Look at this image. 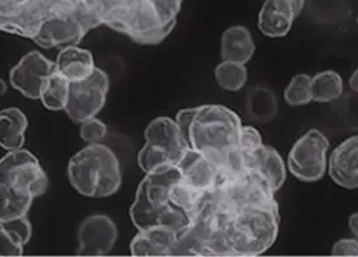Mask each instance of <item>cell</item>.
Segmentation results:
<instances>
[{
    "instance_id": "cell-1",
    "label": "cell",
    "mask_w": 358,
    "mask_h": 257,
    "mask_svg": "<svg viewBox=\"0 0 358 257\" xmlns=\"http://www.w3.org/2000/svg\"><path fill=\"white\" fill-rule=\"evenodd\" d=\"M175 122L189 147L208 156L217 167L225 155L238 147L242 122L224 105L207 103L182 109Z\"/></svg>"
},
{
    "instance_id": "cell-2",
    "label": "cell",
    "mask_w": 358,
    "mask_h": 257,
    "mask_svg": "<svg viewBox=\"0 0 358 257\" xmlns=\"http://www.w3.org/2000/svg\"><path fill=\"white\" fill-rule=\"evenodd\" d=\"M48 185V176L33 153L24 147L7 152L0 158V223L27 216Z\"/></svg>"
},
{
    "instance_id": "cell-3",
    "label": "cell",
    "mask_w": 358,
    "mask_h": 257,
    "mask_svg": "<svg viewBox=\"0 0 358 257\" xmlns=\"http://www.w3.org/2000/svg\"><path fill=\"white\" fill-rule=\"evenodd\" d=\"M178 166H167L146 173L138 184L135 200L129 208V216L137 230L166 225L179 233V237L189 228L187 212L172 206L169 200V186L180 177Z\"/></svg>"
},
{
    "instance_id": "cell-4",
    "label": "cell",
    "mask_w": 358,
    "mask_h": 257,
    "mask_svg": "<svg viewBox=\"0 0 358 257\" xmlns=\"http://www.w3.org/2000/svg\"><path fill=\"white\" fill-rule=\"evenodd\" d=\"M70 185L87 198H108L122 186L118 156L109 146L88 144L68 164Z\"/></svg>"
},
{
    "instance_id": "cell-5",
    "label": "cell",
    "mask_w": 358,
    "mask_h": 257,
    "mask_svg": "<svg viewBox=\"0 0 358 257\" xmlns=\"http://www.w3.org/2000/svg\"><path fill=\"white\" fill-rule=\"evenodd\" d=\"M278 230V205L238 208L225 235L227 256H259L273 246Z\"/></svg>"
},
{
    "instance_id": "cell-6",
    "label": "cell",
    "mask_w": 358,
    "mask_h": 257,
    "mask_svg": "<svg viewBox=\"0 0 358 257\" xmlns=\"http://www.w3.org/2000/svg\"><path fill=\"white\" fill-rule=\"evenodd\" d=\"M188 149L176 122L169 117H158L146 127L145 145L137 154V164L145 173L176 166Z\"/></svg>"
},
{
    "instance_id": "cell-7",
    "label": "cell",
    "mask_w": 358,
    "mask_h": 257,
    "mask_svg": "<svg viewBox=\"0 0 358 257\" xmlns=\"http://www.w3.org/2000/svg\"><path fill=\"white\" fill-rule=\"evenodd\" d=\"M105 25L117 33L127 35L135 43L152 45L162 43L176 24H163L150 1L138 0Z\"/></svg>"
},
{
    "instance_id": "cell-8",
    "label": "cell",
    "mask_w": 358,
    "mask_h": 257,
    "mask_svg": "<svg viewBox=\"0 0 358 257\" xmlns=\"http://www.w3.org/2000/svg\"><path fill=\"white\" fill-rule=\"evenodd\" d=\"M329 140L318 129H309L292 146L287 158V167L300 181L316 182L327 170Z\"/></svg>"
},
{
    "instance_id": "cell-9",
    "label": "cell",
    "mask_w": 358,
    "mask_h": 257,
    "mask_svg": "<svg viewBox=\"0 0 358 257\" xmlns=\"http://www.w3.org/2000/svg\"><path fill=\"white\" fill-rule=\"evenodd\" d=\"M109 86L108 74L96 68L90 77L70 83L68 103L64 112L78 124L94 118L105 106Z\"/></svg>"
},
{
    "instance_id": "cell-10",
    "label": "cell",
    "mask_w": 358,
    "mask_h": 257,
    "mask_svg": "<svg viewBox=\"0 0 358 257\" xmlns=\"http://www.w3.org/2000/svg\"><path fill=\"white\" fill-rule=\"evenodd\" d=\"M118 238L117 225L106 214H92L83 220L78 230L77 255L105 256L109 255Z\"/></svg>"
},
{
    "instance_id": "cell-11",
    "label": "cell",
    "mask_w": 358,
    "mask_h": 257,
    "mask_svg": "<svg viewBox=\"0 0 358 257\" xmlns=\"http://www.w3.org/2000/svg\"><path fill=\"white\" fill-rule=\"evenodd\" d=\"M55 70V62L44 57L41 52H29L10 70L9 83L26 98L39 100L44 79Z\"/></svg>"
},
{
    "instance_id": "cell-12",
    "label": "cell",
    "mask_w": 358,
    "mask_h": 257,
    "mask_svg": "<svg viewBox=\"0 0 358 257\" xmlns=\"http://www.w3.org/2000/svg\"><path fill=\"white\" fill-rule=\"evenodd\" d=\"M88 31V26L77 16H56L44 21L31 41L44 50H62L78 45Z\"/></svg>"
},
{
    "instance_id": "cell-13",
    "label": "cell",
    "mask_w": 358,
    "mask_h": 257,
    "mask_svg": "<svg viewBox=\"0 0 358 257\" xmlns=\"http://www.w3.org/2000/svg\"><path fill=\"white\" fill-rule=\"evenodd\" d=\"M179 233L166 225H157L138 230L129 244L134 256H175Z\"/></svg>"
},
{
    "instance_id": "cell-14",
    "label": "cell",
    "mask_w": 358,
    "mask_h": 257,
    "mask_svg": "<svg viewBox=\"0 0 358 257\" xmlns=\"http://www.w3.org/2000/svg\"><path fill=\"white\" fill-rule=\"evenodd\" d=\"M329 175L341 188H358V138L352 136L343 141L333 152L329 161Z\"/></svg>"
},
{
    "instance_id": "cell-15",
    "label": "cell",
    "mask_w": 358,
    "mask_h": 257,
    "mask_svg": "<svg viewBox=\"0 0 358 257\" xmlns=\"http://www.w3.org/2000/svg\"><path fill=\"white\" fill-rule=\"evenodd\" d=\"M182 180L199 191L216 188L219 180V167L208 156L189 147L176 164Z\"/></svg>"
},
{
    "instance_id": "cell-16",
    "label": "cell",
    "mask_w": 358,
    "mask_h": 257,
    "mask_svg": "<svg viewBox=\"0 0 358 257\" xmlns=\"http://www.w3.org/2000/svg\"><path fill=\"white\" fill-rule=\"evenodd\" d=\"M55 66L61 75L66 78L70 83L83 80L90 77L96 69L92 53L88 50L80 48L79 45H70L62 48L56 59Z\"/></svg>"
},
{
    "instance_id": "cell-17",
    "label": "cell",
    "mask_w": 358,
    "mask_h": 257,
    "mask_svg": "<svg viewBox=\"0 0 358 257\" xmlns=\"http://www.w3.org/2000/svg\"><path fill=\"white\" fill-rule=\"evenodd\" d=\"M252 35L245 26H231L222 36V61H231L246 65L255 53Z\"/></svg>"
},
{
    "instance_id": "cell-18",
    "label": "cell",
    "mask_w": 358,
    "mask_h": 257,
    "mask_svg": "<svg viewBox=\"0 0 358 257\" xmlns=\"http://www.w3.org/2000/svg\"><path fill=\"white\" fill-rule=\"evenodd\" d=\"M29 120L18 108H6L0 112V146L7 152H15L25 145V132Z\"/></svg>"
},
{
    "instance_id": "cell-19",
    "label": "cell",
    "mask_w": 358,
    "mask_h": 257,
    "mask_svg": "<svg viewBox=\"0 0 358 257\" xmlns=\"http://www.w3.org/2000/svg\"><path fill=\"white\" fill-rule=\"evenodd\" d=\"M254 171L257 172L269 184L274 193L283 186L287 179L286 164L273 146L263 145L260 147L256 156Z\"/></svg>"
},
{
    "instance_id": "cell-20",
    "label": "cell",
    "mask_w": 358,
    "mask_h": 257,
    "mask_svg": "<svg viewBox=\"0 0 358 257\" xmlns=\"http://www.w3.org/2000/svg\"><path fill=\"white\" fill-rule=\"evenodd\" d=\"M295 18L274 6L273 0H266L259 12V30L269 38H282L290 33Z\"/></svg>"
},
{
    "instance_id": "cell-21",
    "label": "cell",
    "mask_w": 358,
    "mask_h": 257,
    "mask_svg": "<svg viewBox=\"0 0 358 257\" xmlns=\"http://www.w3.org/2000/svg\"><path fill=\"white\" fill-rule=\"evenodd\" d=\"M70 82L64 75H61L57 70H55L48 77L44 79L39 100L42 101L45 109L51 112L64 110L69 98Z\"/></svg>"
},
{
    "instance_id": "cell-22",
    "label": "cell",
    "mask_w": 358,
    "mask_h": 257,
    "mask_svg": "<svg viewBox=\"0 0 358 257\" xmlns=\"http://www.w3.org/2000/svg\"><path fill=\"white\" fill-rule=\"evenodd\" d=\"M312 101L330 103L338 100L343 94L344 83L341 75L333 70H324L310 77Z\"/></svg>"
},
{
    "instance_id": "cell-23",
    "label": "cell",
    "mask_w": 358,
    "mask_h": 257,
    "mask_svg": "<svg viewBox=\"0 0 358 257\" xmlns=\"http://www.w3.org/2000/svg\"><path fill=\"white\" fill-rule=\"evenodd\" d=\"M248 108L252 118L266 123L277 114V98L271 89L256 87L248 94Z\"/></svg>"
},
{
    "instance_id": "cell-24",
    "label": "cell",
    "mask_w": 358,
    "mask_h": 257,
    "mask_svg": "<svg viewBox=\"0 0 358 257\" xmlns=\"http://www.w3.org/2000/svg\"><path fill=\"white\" fill-rule=\"evenodd\" d=\"M215 79L222 89L237 92L248 82L246 65L231 61H222L215 69Z\"/></svg>"
},
{
    "instance_id": "cell-25",
    "label": "cell",
    "mask_w": 358,
    "mask_h": 257,
    "mask_svg": "<svg viewBox=\"0 0 358 257\" xmlns=\"http://www.w3.org/2000/svg\"><path fill=\"white\" fill-rule=\"evenodd\" d=\"M202 196L203 191L193 188L187 181L182 180L181 176L172 181L169 186V200L171 205L187 212L188 216Z\"/></svg>"
},
{
    "instance_id": "cell-26",
    "label": "cell",
    "mask_w": 358,
    "mask_h": 257,
    "mask_svg": "<svg viewBox=\"0 0 358 257\" xmlns=\"http://www.w3.org/2000/svg\"><path fill=\"white\" fill-rule=\"evenodd\" d=\"M285 101L290 106H303L312 103L310 77L307 74H298L292 78L285 89Z\"/></svg>"
},
{
    "instance_id": "cell-27",
    "label": "cell",
    "mask_w": 358,
    "mask_h": 257,
    "mask_svg": "<svg viewBox=\"0 0 358 257\" xmlns=\"http://www.w3.org/2000/svg\"><path fill=\"white\" fill-rule=\"evenodd\" d=\"M94 16L105 25L109 20L134 6L138 0H85Z\"/></svg>"
},
{
    "instance_id": "cell-28",
    "label": "cell",
    "mask_w": 358,
    "mask_h": 257,
    "mask_svg": "<svg viewBox=\"0 0 358 257\" xmlns=\"http://www.w3.org/2000/svg\"><path fill=\"white\" fill-rule=\"evenodd\" d=\"M108 133V127L103 123V120L99 118H90L80 123V129L79 135L83 141L87 144H99L101 142L103 138H106Z\"/></svg>"
},
{
    "instance_id": "cell-29",
    "label": "cell",
    "mask_w": 358,
    "mask_h": 257,
    "mask_svg": "<svg viewBox=\"0 0 358 257\" xmlns=\"http://www.w3.org/2000/svg\"><path fill=\"white\" fill-rule=\"evenodd\" d=\"M263 145H264V142H263L260 132L252 126H243L242 124L238 138L239 150L243 154H254Z\"/></svg>"
},
{
    "instance_id": "cell-30",
    "label": "cell",
    "mask_w": 358,
    "mask_h": 257,
    "mask_svg": "<svg viewBox=\"0 0 358 257\" xmlns=\"http://www.w3.org/2000/svg\"><path fill=\"white\" fill-rule=\"evenodd\" d=\"M153 4L163 24H176L182 0H148Z\"/></svg>"
},
{
    "instance_id": "cell-31",
    "label": "cell",
    "mask_w": 358,
    "mask_h": 257,
    "mask_svg": "<svg viewBox=\"0 0 358 257\" xmlns=\"http://www.w3.org/2000/svg\"><path fill=\"white\" fill-rule=\"evenodd\" d=\"M25 244L12 232L0 226V256H21Z\"/></svg>"
},
{
    "instance_id": "cell-32",
    "label": "cell",
    "mask_w": 358,
    "mask_h": 257,
    "mask_svg": "<svg viewBox=\"0 0 358 257\" xmlns=\"http://www.w3.org/2000/svg\"><path fill=\"white\" fill-rule=\"evenodd\" d=\"M0 226L7 229L9 232L13 233L25 246L31 240L33 228H31V223L27 219V216L12 219V220H8V221H1Z\"/></svg>"
},
{
    "instance_id": "cell-33",
    "label": "cell",
    "mask_w": 358,
    "mask_h": 257,
    "mask_svg": "<svg viewBox=\"0 0 358 257\" xmlns=\"http://www.w3.org/2000/svg\"><path fill=\"white\" fill-rule=\"evenodd\" d=\"M331 254L334 256H358L357 238L353 237L338 240L333 246Z\"/></svg>"
},
{
    "instance_id": "cell-34",
    "label": "cell",
    "mask_w": 358,
    "mask_h": 257,
    "mask_svg": "<svg viewBox=\"0 0 358 257\" xmlns=\"http://www.w3.org/2000/svg\"><path fill=\"white\" fill-rule=\"evenodd\" d=\"M277 8L296 18L304 8V0H273Z\"/></svg>"
},
{
    "instance_id": "cell-35",
    "label": "cell",
    "mask_w": 358,
    "mask_h": 257,
    "mask_svg": "<svg viewBox=\"0 0 358 257\" xmlns=\"http://www.w3.org/2000/svg\"><path fill=\"white\" fill-rule=\"evenodd\" d=\"M348 226H350V232L353 233V235L357 238L358 237V214H353L348 220Z\"/></svg>"
},
{
    "instance_id": "cell-36",
    "label": "cell",
    "mask_w": 358,
    "mask_h": 257,
    "mask_svg": "<svg viewBox=\"0 0 358 257\" xmlns=\"http://www.w3.org/2000/svg\"><path fill=\"white\" fill-rule=\"evenodd\" d=\"M350 89L356 94L358 91V71L356 70L353 74H352V77L350 78Z\"/></svg>"
},
{
    "instance_id": "cell-37",
    "label": "cell",
    "mask_w": 358,
    "mask_h": 257,
    "mask_svg": "<svg viewBox=\"0 0 358 257\" xmlns=\"http://www.w3.org/2000/svg\"><path fill=\"white\" fill-rule=\"evenodd\" d=\"M7 91H8V85L6 83V80H3L0 78V96H4V94H7Z\"/></svg>"
}]
</instances>
